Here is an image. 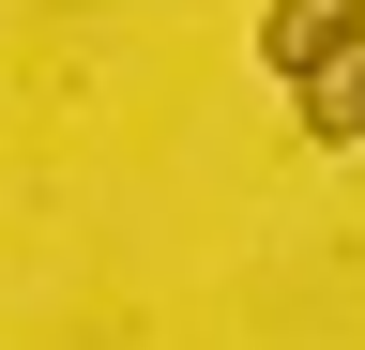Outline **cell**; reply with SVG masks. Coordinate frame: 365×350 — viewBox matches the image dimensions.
<instances>
[{"label": "cell", "instance_id": "obj_1", "mask_svg": "<svg viewBox=\"0 0 365 350\" xmlns=\"http://www.w3.org/2000/svg\"><path fill=\"white\" fill-rule=\"evenodd\" d=\"M365 46V0H274V16H259V61L274 76H335Z\"/></svg>", "mask_w": 365, "mask_h": 350}, {"label": "cell", "instance_id": "obj_2", "mask_svg": "<svg viewBox=\"0 0 365 350\" xmlns=\"http://www.w3.org/2000/svg\"><path fill=\"white\" fill-rule=\"evenodd\" d=\"M304 138H365V46L335 76H304Z\"/></svg>", "mask_w": 365, "mask_h": 350}]
</instances>
